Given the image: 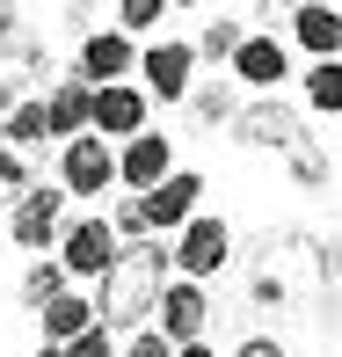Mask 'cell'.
<instances>
[{
  "instance_id": "1",
  "label": "cell",
  "mask_w": 342,
  "mask_h": 357,
  "mask_svg": "<svg viewBox=\"0 0 342 357\" xmlns=\"http://www.w3.org/2000/svg\"><path fill=\"white\" fill-rule=\"evenodd\" d=\"M175 284V241H153V248H132L102 284H95V314L117 343H132L160 321V291Z\"/></svg>"
},
{
  "instance_id": "2",
  "label": "cell",
  "mask_w": 342,
  "mask_h": 357,
  "mask_svg": "<svg viewBox=\"0 0 342 357\" xmlns=\"http://www.w3.org/2000/svg\"><path fill=\"white\" fill-rule=\"evenodd\" d=\"M59 263H66V278L80 291L102 284L109 270L124 263V241H117V226H109V212H73L66 219V241H59Z\"/></svg>"
},
{
  "instance_id": "3",
  "label": "cell",
  "mask_w": 342,
  "mask_h": 357,
  "mask_svg": "<svg viewBox=\"0 0 342 357\" xmlns=\"http://www.w3.org/2000/svg\"><path fill=\"white\" fill-rule=\"evenodd\" d=\"M197 80H204L197 37H153V44H146V59H139V88L153 95V102H175V109H182L189 95H197Z\"/></svg>"
},
{
  "instance_id": "4",
  "label": "cell",
  "mask_w": 342,
  "mask_h": 357,
  "mask_svg": "<svg viewBox=\"0 0 342 357\" xmlns=\"http://www.w3.org/2000/svg\"><path fill=\"white\" fill-rule=\"evenodd\" d=\"M66 219H73V197L59 183H37L22 204L8 212V241L37 263V255H59V241H66Z\"/></svg>"
},
{
  "instance_id": "5",
  "label": "cell",
  "mask_w": 342,
  "mask_h": 357,
  "mask_svg": "<svg viewBox=\"0 0 342 357\" xmlns=\"http://www.w3.org/2000/svg\"><path fill=\"white\" fill-rule=\"evenodd\" d=\"M306 132H313L306 109L284 102V95H248V109L233 117V146H248V153H277V160H284Z\"/></svg>"
},
{
  "instance_id": "6",
  "label": "cell",
  "mask_w": 342,
  "mask_h": 357,
  "mask_svg": "<svg viewBox=\"0 0 342 357\" xmlns=\"http://www.w3.org/2000/svg\"><path fill=\"white\" fill-rule=\"evenodd\" d=\"M139 59H146V44L124 37L117 22H102V29H88V37H73V80H88V88L139 80Z\"/></svg>"
},
{
  "instance_id": "7",
  "label": "cell",
  "mask_w": 342,
  "mask_h": 357,
  "mask_svg": "<svg viewBox=\"0 0 342 357\" xmlns=\"http://www.w3.org/2000/svg\"><path fill=\"white\" fill-rule=\"evenodd\" d=\"M52 183L95 212V197H117V190H124V183H117V146L95 139V132L73 139V146H59V175H52Z\"/></svg>"
},
{
  "instance_id": "8",
  "label": "cell",
  "mask_w": 342,
  "mask_h": 357,
  "mask_svg": "<svg viewBox=\"0 0 342 357\" xmlns=\"http://www.w3.org/2000/svg\"><path fill=\"white\" fill-rule=\"evenodd\" d=\"M226 270H233V226L219 212H197L182 234H175V278L211 284V278H226Z\"/></svg>"
},
{
  "instance_id": "9",
  "label": "cell",
  "mask_w": 342,
  "mask_h": 357,
  "mask_svg": "<svg viewBox=\"0 0 342 357\" xmlns=\"http://www.w3.org/2000/svg\"><path fill=\"white\" fill-rule=\"evenodd\" d=\"M226 73H233L248 95H284V80H299V73H291V37L255 29V37L233 52V66H226Z\"/></svg>"
},
{
  "instance_id": "10",
  "label": "cell",
  "mask_w": 342,
  "mask_h": 357,
  "mask_svg": "<svg viewBox=\"0 0 342 357\" xmlns=\"http://www.w3.org/2000/svg\"><path fill=\"white\" fill-rule=\"evenodd\" d=\"M175 168H182V160H175V139L160 132V124H153V132H139L132 146H117V183H124V197H153Z\"/></svg>"
},
{
  "instance_id": "11",
  "label": "cell",
  "mask_w": 342,
  "mask_h": 357,
  "mask_svg": "<svg viewBox=\"0 0 342 357\" xmlns=\"http://www.w3.org/2000/svg\"><path fill=\"white\" fill-rule=\"evenodd\" d=\"M139 132H153V95L139 80H117V88H95V139L132 146Z\"/></svg>"
},
{
  "instance_id": "12",
  "label": "cell",
  "mask_w": 342,
  "mask_h": 357,
  "mask_svg": "<svg viewBox=\"0 0 342 357\" xmlns=\"http://www.w3.org/2000/svg\"><path fill=\"white\" fill-rule=\"evenodd\" d=\"M160 335H168L175 350H189V343H211V284H189V278H175L168 291H160V321H153Z\"/></svg>"
},
{
  "instance_id": "13",
  "label": "cell",
  "mask_w": 342,
  "mask_h": 357,
  "mask_svg": "<svg viewBox=\"0 0 342 357\" xmlns=\"http://www.w3.org/2000/svg\"><path fill=\"white\" fill-rule=\"evenodd\" d=\"M197 212H204V175H197V168H175L168 183L146 197V219H153V234H160V241H175Z\"/></svg>"
},
{
  "instance_id": "14",
  "label": "cell",
  "mask_w": 342,
  "mask_h": 357,
  "mask_svg": "<svg viewBox=\"0 0 342 357\" xmlns=\"http://www.w3.org/2000/svg\"><path fill=\"white\" fill-rule=\"evenodd\" d=\"M284 37H291V52H306V66L313 59H342V8L335 0H306L284 22Z\"/></svg>"
},
{
  "instance_id": "15",
  "label": "cell",
  "mask_w": 342,
  "mask_h": 357,
  "mask_svg": "<svg viewBox=\"0 0 342 357\" xmlns=\"http://www.w3.org/2000/svg\"><path fill=\"white\" fill-rule=\"evenodd\" d=\"M88 328H102V314H95V291H66V299H52L37 314V343H52V350H66V343H80Z\"/></svg>"
},
{
  "instance_id": "16",
  "label": "cell",
  "mask_w": 342,
  "mask_h": 357,
  "mask_svg": "<svg viewBox=\"0 0 342 357\" xmlns=\"http://www.w3.org/2000/svg\"><path fill=\"white\" fill-rule=\"evenodd\" d=\"M44 109H52V139H59V146H73V139L95 132V88H88V80H73V73L44 95Z\"/></svg>"
},
{
  "instance_id": "17",
  "label": "cell",
  "mask_w": 342,
  "mask_h": 357,
  "mask_svg": "<svg viewBox=\"0 0 342 357\" xmlns=\"http://www.w3.org/2000/svg\"><path fill=\"white\" fill-rule=\"evenodd\" d=\"M182 109L204 124V132H211V124H219V132H233V117L248 109V88H240L233 73H204V80H197V95H189Z\"/></svg>"
},
{
  "instance_id": "18",
  "label": "cell",
  "mask_w": 342,
  "mask_h": 357,
  "mask_svg": "<svg viewBox=\"0 0 342 357\" xmlns=\"http://www.w3.org/2000/svg\"><path fill=\"white\" fill-rule=\"evenodd\" d=\"M299 109L342 124V59H313V66L299 73Z\"/></svg>"
},
{
  "instance_id": "19",
  "label": "cell",
  "mask_w": 342,
  "mask_h": 357,
  "mask_svg": "<svg viewBox=\"0 0 342 357\" xmlns=\"http://www.w3.org/2000/svg\"><path fill=\"white\" fill-rule=\"evenodd\" d=\"M66 291H73V278H66V263H59V255H37V263L15 278V299H22L29 314H44V306L66 299Z\"/></svg>"
},
{
  "instance_id": "20",
  "label": "cell",
  "mask_w": 342,
  "mask_h": 357,
  "mask_svg": "<svg viewBox=\"0 0 342 357\" xmlns=\"http://www.w3.org/2000/svg\"><path fill=\"white\" fill-rule=\"evenodd\" d=\"M0 146H15V153H29V160L52 146V109H44V95H29V102L0 124Z\"/></svg>"
},
{
  "instance_id": "21",
  "label": "cell",
  "mask_w": 342,
  "mask_h": 357,
  "mask_svg": "<svg viewBox=\"0 0 342 357\" xmlns=\"http://www.w3.org/2000/svg\"><path fill=\"white\" fill-rule=\"evenodd\" d=\"M248 37H255V29L240 22V15H211V22L197 29V59H204L211 73H226V66H233V52H240Z\"/></svg>"
},
{
  "instance_id": "22",
  "label": "cell",
  "mask_w": 342,
  "mask_h": 357,
  "mask_svg": "<svg viewBox=\"0 0 342 357\" xmlns=\"http://www.w3.org/2000/svg\"><path fill=\"white\" fill-rule=\"evenodd\" d=\"M284 175H291L299 190H328V183H335V160H328V146H320L313 132H306V139L284 153Z\"/></svg>"
},
{
  "instance_id": "23",
  "label": "cell",
  "mask_w": 342,
  "mask_h": 357,
  "mask_svg": "<svg viewBox=\"0 0 342 357\" xmlns=\"http://www.w3.org/2000/svg\"><path fill=\"white\" fill-rule=\"evenodd\" d=\"M109 226H117V241H124V255H132V248H153V219H146V197H124V190H117V197H109Z\"/></svg>"
},
{
  "instance_id": "24",
  "label": "cell",
  "mask_w": 342,
  "mask_h": 357,
  "mask_svg": "<svg viewBox=\"0 0 342 357\" xmlns=\"http://www.w3.org/2000/svg\"><path fill=\"white\" fill-rule=\"evenodd\" d=\"M44 175H37V160L29 153H15V146H0V212H15V204L37 190Z\"/></svg>"
},
{
  "instance_id": "25",
  "label": "cell",
  "mask_w": 342,
  "mask_h": 357,
  "mask_svg": "<svg viewBox=\"0 0 342 357\" xmlns=\"http://www.w3.org/2000/svg\"><path fill=\"white\" fill-rule=\"evenodd\" d=\"M168 15H175V0H117V29H124V37H139V44H153Z\"/></svg>"
},
{
  "instance_id": "26",
  "label": "cell",
  "mask_w": 342,
  "mask_h": 357,
  "mask_svg": "<svg viewBox=\"0 0 342 357\" xmlns=\"http://www.w3.org/2000/svg\"><path fill=\"white\" fill-rule=\"evenodd\" d=\"M66 357H124V343H117L109 328H88L80 343H66Z\"/></svg>"
},
{
  "instance_id": "27",
  "label": "cell",
  "mask_w": 342,
  "mask_h": 357,
  "mask_svg": "<svg viewBox=\"0 0 342 357\" xmlns=\"http://www.w3.org/2000/svg\"><path fill=\"white\" fill-rule=\"evenodd\" d=\"M29 95H37V88H29V80H22V73H0V124H8V117H15V109H22V102H29Z\"/></svg>"
},
{
  "instance_id": "28",
  "label": "cell",
  "mask_w": 342,
  "mask_h": 357,
  "mask_svg": "<svg viewBox=\"0 0 342 357\" xmlns=\"http://www.w3.org/2000/svg\"><path fill=\"white\" fill-rule=\"evenodd\" d=\"M124 357H175V343L160 328H146V335H132V343H124Z\"/></svg>"
},
{
  "instance_id": "29",
  "label": "cell",
  "mask_w": 342,
  "mask_h": 357,
  "mask_svg": "<svg viewBox=\"0 0 342 357\" xmlns=\"http://www.w3.org/2000/svg\"><path fill=\"white\" fill-rule=\"evenodd\" d=\"M226 357H291V350L277 343V335H240V343L226 350Z\"/></svg>"
},
{
  "instance_id": "30",
  "label": "cell",
  "mask_w": 342,
  "mask_h": 357,
  "mask_svg": "<svg viewBox=\"0 0 342 357\" xmlns=\"http://www.w3.org/2000/svg\"><path fill=\"white\" fill-rule=\"evenodd\" d=\"M22 44V0H0V52Z\"/></svg>"
},
{
  "instance_id": "31",
  "label": "cell",
  "mask_w": 342,
  "mask_h": 357,
  "mask_svg": "<svg viewBox=\"0 0 342 357\" xmlns=\"http://www.w3.org/2000/svg\"><path fill=\"white\" fill-rule=\"evenodd\" d=\"M175 357H226L219 343H189V350H175Z\"/></svg>"
},
{
  "instance_id": "32",
  "label": "cell",
  "mask_w": 342,
  "mask_h": 357,
  "mask_svg": "<svg viewBox=\"0 0 342 357\" xmlns=\"http://www.w3.org/2000/svg\"><path fill=\"white\" fill-rule=\"evenodd\" d=\"M189 8H204V0H175V15H189Z\"/></svg>"
},
{
  "instance_id": "33",
  "label": "cell",
  "mask_w": 342,
  "mask_h": 357,
  "mask_svg": "<svg viewBox=\"0 0 342 357\" xmlns=\"http://www.w3.org/2000/svg\"><path fill=\"white\" fill-rule=\"evenodd\" d=\"M37 357H66V350H52V343H37Z\"/></svg>"
}]
</instances>
